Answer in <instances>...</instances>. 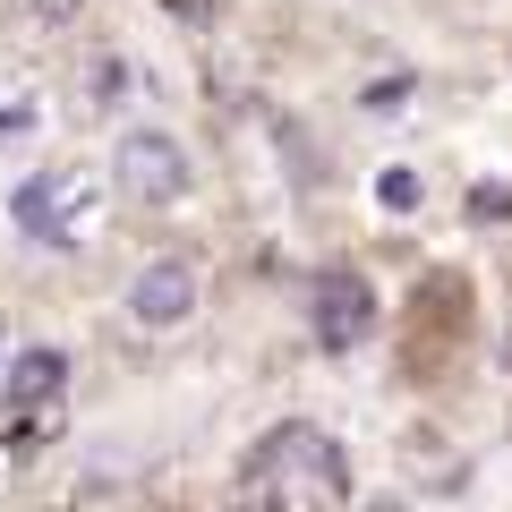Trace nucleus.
<instances>
[{
  "mask_svg": "<svg viewBox=\"0 0 512 512\" xmlns=\"http://www.w3.org/2000/svg\"><path fill=\"white\" fill-rule=\"evenodd\" d=\"M94 214H103V188H94V171H77V163L26 171L18 197H9V222H18L35 248H86Z\"/></svg>",
  "mask_w": 512,
  "mask_h": 512,
  "instance_id": "1",
  "label": "nucleus"
},
{
  "mask_svg": "<svg viewBox=\"0 0 512 512\" xmlns=\"http://www.w3.org/2000/svg\"><path fill=\"white\" fill-rule=\"evenodd\" d=\"M18 128H35V103H0V137H18Z\"/></svg>",
  "mask_w": 512,
  "mask_h": 512,
  "instance_id": "7",
  "label": "nucleus"
},
{
  "mask_svg": "<svg viewBox=\"0 0 512 512\" xmlns=\"http://www.w3.org/2000/svg\"><path fill=\"white\" fill-rule=\"evenodd\" d=\"M111 171H120V197H137V205H180L188 197V146L163 137V128H128Z\"/></svg>",
  "mask_w": 512,
  "mask_h": 512,
  "instance_id": "2",
  "label": "nucleus"
},
{
  "mask_svg": "<svg viewBox=\"0 0 512 512\" xmlns=\"http://www.w3.org/2000/svg\"><path fill=\"white\" fill-rule=\"evenodd\" d=\"M367 325H376V291H367L359 274H333L325 291H316V342L350 350V342H367Z\"/></svg>",
  "mask_w": 512,
  "mask_h": 512,
  "instance_id": "4",
  "label": "nucleus"
},
{
  "mask_svg": "<svg viewBox=\"0 0 512 512\" xmlns=\"http://www.w3.org/2000/svg\"><path fill=\"white\" fill-rule=\"evenodd\" d=\"M60 376H69V359H60V350H18V359H9V402H18V410L52 402Z\"/></svg>",
  "mask_w": 512,
  "mask_h": 512,
  "instance_id": "5",
  "label": "nucleus"
},
{
  "mask_svg": "<svg viewBox=\"0 0 512 512\" xmlns=\"http://www.w3.org/2000/svg\"><path fill=\"white\" fill-rule=\"evenodd\" d=\"M376 205H384V214H410V205H419V171H384V180H376Z\"/></svg>",
  "mask_w": 512,
  "mask_h": 512,
  "instance_id": "6",
  "label": "nucleus"
},
{
  "mask_svg": "<svg viewBox=\"0 0 512 512\" xmlns=\"http://www.w3.org/2000/svg\"><path fill=\"white\" fill-rule=\"evenodd\" d=\"M128 316L146 333H171L197 316V265H180V256H163V265H146V274L128 282Z\"/></svg>",
  "mask_w": 512,
  "mask_h": 512,
  "instance_id": "3",
  "label": "nucleus"
}]
</instances>
